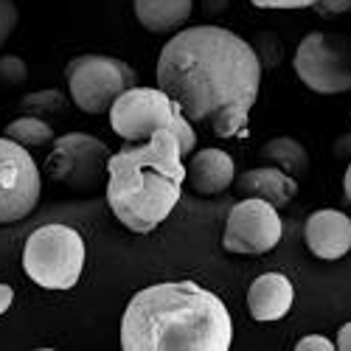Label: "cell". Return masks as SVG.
I'll use <instances>...</instances> for the list:
<instances>
[{
  "label": "cell",
  "mask_w": 351,
  "mask_h": 351,
  "mask_svg": "<svg viewBox=\"0 0 351 351\" xmlns=\"http://www.w3.org/2000/svg\"><path fill=\"white\" fill-rule=\"evenodd\" d=\"M258 84L256 51L219 25L183 28L158 56V87L180 104L191 124H206L219 138L247 130Z\"/></svg>",
  "instance_id": "6da1fadb"
},
{
  "label": "cell",
  "mask_w": 351,
  "mask_h": 351,
  "mask_svg": "<svg viewBox=\"0 0 351 351\" xmlns=\"http://www.w3.org/2000/svg\"><path fill=\"white\" fill-rule=\"evenodd\" d=\"M230 312L194 281H163L135 292L121 317L124 351H228Z\"/></svg>",
  "instance_id": "7a4b0ae2"
},
{
  "label": "cell",
  "mask_w": 351,
  "mask_h": 351,
  "mask_svg": "<svg viewBox=\"0 0 351 351\" xmlns=\"http://www.w3.org/2000/svg\"><path fill=\"white\" fill-rule=\"evenodd\" d=\"M183 143L171 130H158L143 143H124L107 163V202L127 230L149 233L180 202L186 183Z\"/></svg>",
  "instance_id": "3957f363"
},
{
  "label": "cell",
  "mask_w": 351,
  "mask_h": 351,
  "mask_svg": "<svg viewBox=\"0 0 351 351\" xmlns=\"http://www.w3.org/2000/svg\"><path fill=\"white\" fill-rule=\"evenodd\" d=\"M110 127L127 143H143L158 130H171L180 138L186 158L194 152V143H197L194 124L186 119L180 104L166 90H160V87H138L135 84L127 93H121L115 99V104L110 107Z\"/></svg>",
  "instance_id": "277c9868"
},
{
  "label": "cell",
  "mask_w": 351,
  "mask_h": 351,
  "mask_svg": "<svg viewBox=\"0 0 351 351\" xmlns=\"http://www.w3.org/2000/svg\"><path fill=\"white\" fill-rule=\"evenodd\" d=\"M84 239L68 225H43L25 239L23 270L43 289H71L84 270Z\"/></svg>",
  "instance_id": "5b68a950"
},
{
  "label": "cell",
  "mask_w": 351,
  "mask_h": 351,
  "mask_svg": "<svg viewBox=\"0 0 351 351\" xmlns=\"http://www.w3.org/2000/svg\"><path fill=\"white\" fill-rule=\"evenodd\" d=\"M65 79H68L71 101L82 112L101 115L110 112V107L121 93L135 87L138 73L132 71V65H127L124 60H115V56L82 53L68 62Z\"/></svg>",
  "instance_id": "8992f818"
},
{
  "label": "cell",
  "mask_w": 351,
  "mask_h": 351,
  "mask_svg": "<svg viewBox=\"0 0 351 351\" xmlns=\"http://www.w3.org/2000/svg\"><path fill=\"white\" fill-rule=\"evenodd\" d=\"M295 73L320 96H337L351 90V45L335 34L312 32L298 43Z\"/></svg>",
  "instance_id": "52a82bcc"
},
{
  "label": "cell",
  "mask_w": 351,
  "mask_h": 351,
  "mask_svg": "<svg viewBox=\"0 0 351 351\" xmlns=\"http://www.w3.org/2000/svg\"><path fill=\"white\" fill-rule=\"evenodd\" d=\"M110 163L104 141L87 132H68L53 141V149L45 160L48 174L56 183H65L73 191H93L101 186Z\"/></svg>",
  "instance_id": "ba28073f"
},
{
  "label": "cell",
  "mask_w": 351,
  "mask_h": 351,
  "mask_svg": "<svg viewBox=\"0 0 351 351\" xmlns=\"http://www.w3.org/2000/svg\"><path fill=\"white\" fill-rule=\"evenodd\" d=\"M40 169L25 146L0 138V225L25 219L40 202Z\"/></svg>",
  "instance_id": "9c48e42d"
},
{
  "label": "cell",
  "mask_w": 351,
  "mask_h": 351,
  "mask_svg": "<svg viewBox=\"0 0 351 351\" xmlns=\"http://www.w3.org/2000/svg\"><path fill=\"white\" fill-rule=\"evenodd\" d=\"M281 233H284V225L273 202L245 197L228 214L222 245L233 256L256 258L270 253L281 242Z\"/></svg>",
  "instance_id": "30bf717a"
},
{
  "label": "cell",
  "mask_w": 351,
  "mask_h": 351,
  "mask_svg": "<svg viewBox=\"0 0 351 351\" xmlns=\"http://www.w3.org/2000/svg\"><path fill=\"white\" fill-rule=\"evenodd\" d=\"M304 239L312 256L324 261H337L346 253H351V219L343 211H315L306 219Z\"/></svg>",
  "instance_id": "8fae6325"
},
{
  "label": "cell",
  "mask_w": 351,
  "mask_h": 351,
  "mask_svg": "<svg viewBox=\"0 0 351 351\" xmlns=\"http://www.w3.org/2000/svg\"><path fill=\"white\" fill-rule=\"evenodd\" d=\"M233 180H237V166L222 149H199L186 166V183L199 197H217L228 191Z\"/></svg>",
  "instance_id": "7c38bea8"
},
{
  "label": "cell",
  "mask_w": 351,
  "mask_h": 351,
  "mask_svg": "<svg viewBox=\"0 0 351 351\" xmlns=\"http://www.w3.org/2000/svg\"><path fill=\"white\" fill-rule=\"evenodd\" d=\"M292 301H295V289H292V281L284 273L258 276L247 289V309L258 324L281 320L292 309Z\"/></svg>",
  "instance_id": "4fadbf2b"
},
{
  "label": "cell",
  "mask_w": 351,
  "mask_h": 351,
  "mask_svg": "<svg viewBox=\"0 0 351 351\" xmlns=\"http://www.w3.org/2000/svg\"><path fill=\"white\" fill-rule=\"evenodd\" d=\"M237 191L242 197L267 199L276 208H284L287 202L298 194V183L292 174L281 171L278 166H258V169H247L245 174H239Z\"/></svg>",
  "instance_id": "5bb4252c"
},
{
  "label": "cell",
  "mask_w": 351,
  "mask_h": 351,
  "mask_svg": "<svg viewBox=\"0 0 351 351\" xmlns=\"http://www.w3.org/2000/svg\"><path fill=\"white\" fill-rule=\"evenodd\" d=\"M138 23L152 34H169L183 28L194 12V0H132Z\"/></svg>",
  "instance_id": "9a60e30c"
},
{
  "label": "cell",
  "mask_w": 351,
  "mask_h": 351,
  "mask_svg": "<svg viewBox=\"0 0 351 351\" xmlns=\"http://www.w3.org/2000/svg\"><path fill=\"white\" fill-rule=\"evenodd\" d=\"M261 158L267 163L278 166L281 171L292 174V178H304L309 171V155L295 138H273L261 146Z\"/></svg>",
  "instance_id": "2e32d148"
},
{
  "label": "cell",
  "mask_w": 351,
  "mask_h": 351,
  "mask_svg": "<svg viewBox=\"0 0 351 351\" xmlns=\"http://www.w3.org/2000/svg\"><path fill=\"white\" fill-rule=\"evenodd\" d=\"M6 135L12 138V141H17L20 146H48V143H53L56 141V135H53V130H51V124L48 121H43L40 115H23V119H14L9 127H6Z\"/></svg>",
  "instance_id": "e0dca14e"
},
{
  "label": "cell",
  "mask_w": 351,
  "mask_h": 351,
  "mask_svg": "<svg viewBox=\"0 0 351 351\" xmlns=\"http://www.w3.org/2000/svg\"><path fill=\"white\" fill-rule=\"evenodd\" d=\"M23 110H37L40 112H56L65 107V96L60 90H43V93H28L23 101H20Z\"/></svg>",
  "instance_id": "ac0fdd59"
},
{
  "label": "cell",
  "mask_w": 351,
  "mask_h": 351,
  "mask_svg": "<svg viewBox=\"0 0 351 351\" xmlns=\"http://www.w3.org/2000/svg\"><path fill=\"white\" fill-rule=\"evenodd\" d=\"M17 3L14 0H0V48H3L9 43V37L14 34V28H17Z\"/></svg>",
  "instance_id": "d6986e66"
},
{
  "label": "cell",
  "mask_w": 351,
  "mask_h": 351,
  "mask_svg": "<svg viewBox=\"0 0 351 351\" xmlns=\"http://www.w3.org/2000/svg\"><path fill=\"white\" fill-rule=\"evenodd\" d=\"M25 76H28V71L20 56H0V82L20 84V82H25Z\"/></svg>",
  "instance_id": "ffe728a7"
},
{
  "label": "cell",
  "mask_w": 351,
  "mask_h": 351,
  "mask_svg": "<svg viewBox=\"0 0 351 351\" xmlns=\"http://www.w3.org/2000/svg\"><path fill=\"white\" fill-rule=\"evenodd\" d=\"M250 3L258 9H309L324 0H250Z\"/></svg>",
  "instance_id": "44dd1931"
},
{
  "label": "cell",
  "mask_w": 351,
  "mask_h": 351,
  "mask_svg": "<svg viewBox=\"0 0 351 351\" xmlns=\"http://www.w3.org/2000/svg\"><path fill=\"white\" fill-rule=\"evenodd\" d=\"M295 348L298 351H332L335 343L329 337H324V335H306V337H301L295 343Z\"/></svg>",
  "instance_id": "7402d4cb"
},
{
  "label": "cell",
  "mask_w": 351,
  "mask_h": 351,
  "mask_svg": "<svg viewBox=\"0 0 351 351\" xmlns=\"http://www.w3.org/2000/svg\"><path fill=\"white\" fill-rule=\"evenodd\" d=\"M335 348H340V351H351V324L340 326L337 340H335Z\"/></svg>",
  "instance_id": "603a6c76"
},
{
  "label": "cell",
  "mask_w": 351,
  "mask_h": 351,
  "mask_svg": "<svg viewBox=\"0 0 351 351\" xmlns=\"http://www.w3.org/2000/svg\"><path fill=\"white\" fill-rule=\"evenodd\" d=\"M12 301H14V289H12L9 284H0V315L9 312Z\"/></svg>",
  "instance_id": "cb8c5ba5"
},
{
  "label": "cell",
  "mask_w": 351,
  "mask_h": 351,
  "mask_svg": "<svg viewBox=\"0 0 351 351\" xmlns=\"http://www.w3.org/2000/svg\"><path fill=\"white\" fill-rule=\"evenodd\" d=\"M343 191H346V199L351 202V163L346 169V178H343Z\"/></svg>",
  "instance_id": "d4e9b609"
}]
</instances>
